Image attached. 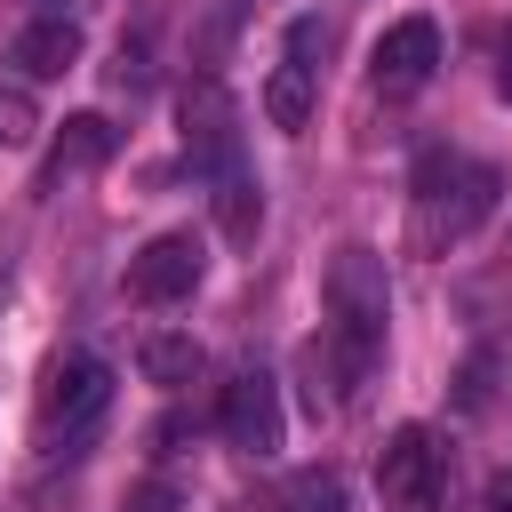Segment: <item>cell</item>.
Here are the masks:
<instances>
[{"mask_svg": "<svg viewBox=\"0 0 512 512\" xmlns=\"http://www.w3.org/2000/svg\"><path fill=\"white\" fill-rule=\"evenodd\" d=\"M320 304H328V368L336 384L352 392L376 352H384V320H392V288H384V256L376 248H336L328 272H320Z\"/></svg>", "mask_w": 512, "mask_h": 512, "instance_id": "cell-1", "label": "cell"}, {"mask_svg": "<svg viewBox=\"0 0 512 512\" xmlns=\"http://www.w3.org/2000/svg\"><path fill=\"white\" fill-rule=\"evenodd\" d=\"M496 192H504V176L488 168V160H456V152H424L416 160V240L424 248H440V240H464L488 208H496Z\"/></svg>", "mask_w": 512, "mask_h": 512, "instance_id": "cell-2", "label": "cell"}, {"mask_svg": "<svg viewBox=\"0 0 512 512\" xmlns=\"http://www.w3.org/2000/svg\"><path fill=\"white\" fill-rule=\"evenodd\" d=\"M112 408V368L96 352H56L48 376H40V440H88L96 416Z\"/></svg>", "mask_w": 512, "mask_h": 512, "instance_id": "cell-3", "label": "cell"}, {"mask_svg": "<svg viewBox=\"0 0 512 512\" xmlns=\"http://www.w3.org/2000/svg\"><path fill=\"white\" fill-rule=\"evenodd\" d=\"M440 488H448V448H440V432H432V424H400V432L384 440V456H376V496H384L392 512H432Z\"/></svg>", "mask_w": 512, "mask_h": 512, "instance_id": "cell-4", "label": "cell"}, {"mask_svg": "<svg viewBox=\"0 0 512 512\" xmlns=\"http://www.w3.org/2000/svg\"><path fill=\"white\" fill-rule=\"evenodd\" d=\"M184 120V168L192 176H232L240 168V104L224 96V80H192L176 96Z\"/></svg>", "mask_w": 512, "mask_h": 512, "instance_id": "cell-5", "label": "cell"}, {"mask_svg": "<svg viewBox=\"0 0 512 512\" xmlns=\"http://www.w3.org/2000/svg\"><path fill=\"white\" fill-rule=\"evenodd\" d=\"M216 432H224L240 456H280V440H288L280 384H272L264 368H240V376L224 384V400H216Z\"/></svg>", "mask_w": 512, "mask_h": 512, "instance_id": "cell-6", "label": "cell"}, {"mask_svg": "<svg viewBox=\"0 0 512 512\" xmlns=\"http://www.w3.org/2000/svg\"><path fill=\"white\" fill-rule=\"evenodd\" d=\"M320 16H296L288 24V40H280V64H272V80H264V120L272 128H304L312 120V96H320Z\"/></svg>", "mask_w": 512, "mask_h": 512, "instance_id": "cell-7", "label": "cell"}, {"mask_svg": "<svg viewBox=\"0 0 512 512\" xmlns=\"http://www.w3.org/2000/svg\"><path fill=\"white\" fill-rule=\"evenodd\" d=\"M200 264H208V256H200L192 232H152V240L128 256V280H120V288H128L136 304H184V296L200 288Z\"/></svg>", "mask_w": 512, "mask_h": 512, "instance_id": "cell-8", "label": "cell"}, {"mask_svg": "<svg viewBox=\"0 0 512 512\" xmlns=\"http://www.w3.org/2000/svg\"><path fill=\"white\" fill-rule=\"evenodd\" d=\"M432 72H440V24H432V16H400V24L376 32V48H368V80H376V88L408 96V88H424Z\"/></svg>", "mask_w": 512, "mask_h": 512, "instance_id": "cell-9", "label": "cell"}, {"mask_svg": "<svg viewBox=\"0 0 512 512\" xmlns=\"http://www.w3.org/2000/svg\"><path fill=\"white\" fill-rule=\"evenodd\" d=\"M80 48H88L80 24L48 8V16H32V24L8 40V64H16V80H64V72L80 64Z\"/></svg>", "mask_w": 512, "mask_h": 512, "instance_id": "cell-10", "label": "cell"}, {"mask_svg": "<svg viewBox=\"0 0 512 512\" xmlns=\"http://www.w3.org/2000/svg\"><path fill=\"white\" fill-rule=\"evenodd\" d=\"M112 152H120V128H112L104 112H72V120L56 128V144H48L40 184H64V176H80V168H104Z\"/></svg>", "mask_w": 512, "mask_h": 512, "instance_id": "cell-11", "label": "cell"}, {"mask_svg": "<svg viewBox=\"0 0 512 512\" xmlns=\"http://www.w3.org/2000/svg\"><path fill=\"white\" fill-rule=\"evenodd\" d=\"M136 368H144V384H160V392H184V384L200 376V344H192L184 328H152V336L136 344Z\"/></svg>", "mask_w": 512, "mask_h": 512, "instance_id": "cell-12", "label": "cell"}, {"mask_svg": "<svg viewBox=\"0 0 512 512\" xmlns=\"http://www.w3.org/2000/svg\"><path fill=\"white\" fill-rule=\"evenodd\" d=\"M216 224H224V240H256V224H264V184H256L248 168L216 176Z\"/></svg>", "mask_w": 512, "mask_h": 512, "instance_id": "cell-13", "label": "cell"}, {"mask_svg": "<svg viewBox=\"0 0 512 512\" xmlns=\"http://www.w3.org/2000/svg\"><path fill=\"white\" fill-rule=\"evenodd\" d=\"M40 136V112H32V96L24 88H0V152H24Z\"/></svg>", "mask_w": 512, "mask_h": 512, "instance_id": "cell-14", "label": "cell"}, {"mask_svg": "<svg viewBox=\"0 0 512 512\" xmlns=\"http://www.w3.org/2000/svg\"><path fill=\"white\" fill-rule=\"evenodd\" d=\"M288 512H344V480L336 472H304L288 488Z\"/></svg>", "mask_w": 512, "mask_h": 512, "instance_id": "cell-15", "label": "cell"}, {"mask_svg": "<svg viewBox=\"0 0 512 512\" xmlns=\"http://www.w3.org/2000/svg\"><path fill=\"white\" fill-rule=\"evenodd\" d=\"M488 392H496V352H472L456 376V408H488Z\"/></svg>", "mask_w": 512, "mask_h": 512, "instance_id": "cell-16", "label": "cell"}, {"mask_svg": "<svg viewBox=\"0 0 512 512\" xmlns=\"http://www.w3.org/2000/svg\"><path fill=\"white\" fill-rule=\"evenodd\" d=\"M120 512H184V496H176L168 480H136V488L120 496Z\"/></svg>", "mask_w": 512, "mask_h": 512, "instance_id": "cell-17", "label": "cell"}, {"mask_svg": "<svg viewBox=\"0 0 512 512\" xmlns=\"http://www.w3.org/2000/svg\"><path fill=\"white\" fill-rule=\"evenodd\" d=\"M480 512H512V464L488 480V496H480Z\"/></svg>", "mask_w": 512, "mask_h": 512, "instance_id": "cell-18", "label": "cell"}, {"mask_svg": "<svg viewBox=\"0 0 512 512\" xmlns=\"http://www.w3.org/2000/svg\"><path fill=\"white\" fill-rule=\"evenodd\" d=\"M496 96L512 104V32H504V48H496Z\"/></svg>", "mask_w": 512, "mask_h": 512, "instance_id": "cell-19", "label": "cell"}]
</instances>
